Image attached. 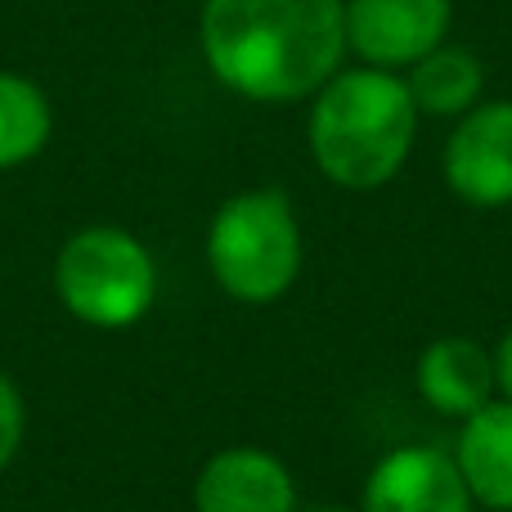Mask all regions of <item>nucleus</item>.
Here are the masks:
<instances>
[{"instance_id": "nucleus-1", "label": "nucleus", "mask_w": 512, "mask_h": 512, "mask_svg": "<svg viewBox=\"0 0 512 512\" xmlns=\"http://www.w3.org/2000/svg\"><path fill=\"white\" fill-rule=\"evenodd\" d=\"M198 45L230 95L310 99L346 59V0H203Z\"/></svg>"}, {"instance_id": "nucleus-2", "label": "nucleus", "mask_w": 512, "mask_h": 512, "mask_svg": "<svg viewBox=\"0 0 512 512\" xmlns=\"http://www.w3.org/2000/svg\"><path fill=\"white\" fill-rule=\"evenodd\" d=\"M418 140V108L400 72L337 68L310 95L306 144L319 176L351 194H373L405 171Z\"/></svg>"}, {"instance_id": "nucleus-3", "label": "nucleus", "mask_w": 512, "mask_h": 512, "mask_svg": "<svg viewBox=\"0 0 512 512\" xmlns=\"http://www.w3.org/2000/svg\"><path fill=\"white\" fill-rule=\"evenodd\" d=\"M306 261L297 207L283 189H243L207 225V270L239 306H274L292 292Z\"/></svg>"}, {"instance_id": "nucleus-4", "label": "nucleus", "mask_w": 512, "mask_h": 512, "mask_svg": "<svg viewBox=\"0 0 512 512\" xmlns=\"http://www.w3.org/2000/svg\"><path fill=\"white\" fill-rule=\"evenodd\" d=\"M54 297L77 324L117 333L153 310L158 261L149 243L122 225H86L54 256Z\"/></svg>"}, {"instance_id": "nucleus-5", "label": "nucleus", "mask_w": 512, "mask_h": 512, "mask_svg": "<svg viewBox=\"0 0 512 512\" xmlns=\"http://www.w3.org/2000/svg\"><path fill=\"white\" fill-rule=\"evenodd\" d=\"M441 176L450 194L477 212L512 207V99H481L454 122Z\"/></svg>"}, {"instance_id": "nucleus-6", "label": "nucleus", "mask_w": 512, "mask_h": 512, "mask_svg": "<svg viewBox=\"0 0 512 512\" xmlns=\"http://www.w3.org/2000/svg\"><path fill=\"white\" fill-rule=\"evenodd\" d=\"M454 0H346V50L369 68H409L450 36Z\"/></svg>"}, {"instance_id": "nucleus-7", "label": "nucleus", "mask_w": 512, "mask_h": 512, "mask_svg": "<svg viewBox=\"0 0 512 512\" xmlns=\"http://www.w3.org/2000/svg\"><path fill=\"white\" fill-rule=\"evenodd\" d=\"M468 486L450 450L400 445L369 468L360 490V512H472Z\"/></svg>"}, {"instance_id": "nucleus-8", "label": "nucleus", "mask_w": 512, "mask_h": 512, "mask_svg": "<svg viewBox=\"0 0 512 512\" xmlns=\"http://www.w3.org/2000/svg\"><path fill=\"white\" fill-rule=\"evenodd\" d=\"M297 477L261 445H225L198 468L194 512H297Z\"/></svg>"}, {"instance_id": "nucleus-9", "label": "nucleus", "mask_w": 512, "mask_h": 512, "mask_svg": "<svg viewBox=\"0 0 512 512\" xmlns=\"http://www.w3.org/2000/svg\"><path fill=\"white\" fill-rule=\"evenodd\" d=\"M414 387H418V400L432 414L463 423V418H472L481 405H490L499 396L495 355L477 337H463V333L436 337V342L423 346V355L414 364Z\"/></svg>"}, {"instance_id": "nucleus-10", "label": "nucleus", "mask_w": 512, "mask_h": 512, "mask_svg": "<svg viewBox=\"0 0 512 512\" xmlns=\"http://www.w3.org/2000/svg\"><path fill=\"white\" fill-rule=\"evenodd\" d=\"M454 463L472 504L486 512H512V400L495 396L459 423Z\"/></svg>"}, {"instance_id": "nucleus-11", "label": "nucleus", "mask_w": 512, "mask_h": 512, "mask_svg": "<svg viewBox=\"0 0 512 512\" xmlns=\"http://www.w3.org/2000/svg\"><path fill=\"white\" fill-rule=\"evenodd\" d=\"M409 99H414L418 117H454L459 122L468 108L481 104L486 95V63L468 45L441 41L427 50L418 63H409Z\"/></svg>"}, {"instance_id": "nucleus-12", "label": "nucleus", "mask_w": 512, "mask_h": 512, "mask_svg": "<svg viewBox=\"0 0 512 512\" xmlns=\"http://www.w3.org/2000/svg\"><path fill=\"white\" fill-rule=\"evenodd\" d=\"M54 113L45 90L23 72H0V171L27 167L50 144Z\"/></svg>"}, {"instance_id": "nucleus-13", "label": "nucleus", "mask_w": 512, "mask_h": 512, "mask_svg": "<svg viewBox=\"0 0 512 512\" xmlns=\"http://www.w3.org/2000/svg\"><path fill=\"white\" fill-rule=\"evenodd\" d=\"M27 441V396L5 369H0V472L18 459Z\"/></svg>"}, {"instance_id": "nucleus-14", "label": "nucleus", "mask_w": 512, "mask_h": 512, "mask_svg": "<svg viewBox=\"0 0 512 512\" xmlns=\"http://www.w3.org/2000/svg\"><path fill=\"white\" fill-rule=\"evenodd\" d=\"M490 355H495V387H499V396L512 400V324L504 328V337H499V346Z\"/></svg>"}, {"instance_id": "nucleus-15", "label": "nucleus", "mask_w": 512, "mask_h": 512, "mask_svg": "<svg viewBox=\"0 0 512 512\" xmlns=\"http://www.w3.org/2000/svg\"><path fill=\"white\" fill-rule=\"evenodd\" d=\"M297 512H360V508H342V504H301Z\"/></svg>"}]
</instances>
